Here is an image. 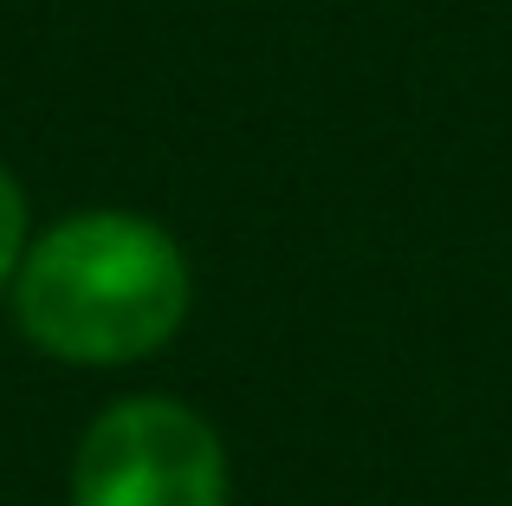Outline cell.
I'll return each instance as SVG.
<instances>
[{
	"mask_svg": "<svg viewBox=\"0 0 512 506\" xmlns=\"http://www.w3.org/2000/svg\"><path fill=\"white\" fill-rule=\"evenodd\" d=\"M13 312L39 351L65 364H130L188 318V260L143 215H72L26 247Z\"/></svg>",
	"mask_w": 512,
	"mask_h": 506,
	"instance_id": "6da1fadb",
	"label": "cell"
},
{
	"mask_svg": "<svg viewBox=\"0 0 512 506\" xmlns=\"http://www.w3.org/2000/svg\"><path fill=\"white\" fill-rule=\"evenodd\" d=\"M20 260H26V195H20V182L0 169V286L20 273Z\"/></svg>",
	"mask_w": 512,
	"mask_h": 506,
	"instance_id": "3957f363",
	"label": "cell"
},
{
	"mask_svg": "<svg viewBox=\"0 0 512 506\" xmlns=\"http://www.w3.org/2000/svg\"><path fill=\"white\" fill-rule=\"evenodd\" d=\"M72 506H227V455L195 409L130 396L78 442Z\"/></svg>",
	"mask_w": 512,
	"mask_h": 506,
	"instance_id": "7a4b0ae2",
	"label": "cell"
}]
</instances>
